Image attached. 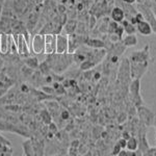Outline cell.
<instances>
[{"mask_svg": "<svg viewBox=\"0 0 156 156\" xmlns=\"http://www.w3.org/2000/svg\"><path fill=\"white\" fill-rule=\"evenodd\" d=\"M46 62L49 64L50 68L53 72L56 74H60L64 71L71 66L73 60V54L72 53H52V54H47Z\"/></svg>", "mask_w": 156, "mask_h": 156, "instance_id": "cell-1", "label": "cell"}, {"mask_svg": "<svg viewBox=\"0 0 156 156\" xmlns=\"http://www.w3.org/2000/svg\"><path fill=\"white\" fill-rule=\"evenodd\" d=\"M129 93L131 98V103L135 107H140L144 104L142 95H140V79L133 78L129 83Z\"/></svg>", "mask_w": 156, "mask_h": 156, "instance_id": "cell-2", "label": "cell"}, {"mask_svg": "<svg viewBox=\"0 0 156 156\" xmlns=\"http://www.w3.org/2000/svg\"><path fill=\"white\" fill-rule=\"evenodd\" d=\"M136 115L138 117L140 123H142L143 125H145V126H147V127H150L154 125V120H155L156 115L151 109L146 107L144 104L136 108Z\"/></svg>", "mask_w": 156, "mask_h": 156, "instance_id": "cell-3", "label": "cell"}, {"mask_svg": "<svg viewBox=\"0 0 156 156\" xmlns=\"http://www.w3.org/2000/svg\"><path fill=\"white\" fill-rule=\"evenodd\" d=\"M118 80L122 85H129L130 81L132 80L130 74V62L128 58H124L121 62L118 71Z\"/></svg>", "mask_w": 156, "mask_h": 156, "instance_id": "cell-4", "label": "cell"}, {"mask_svg": "<svg viewBox=\"0 0 156 156\" xmlns=\"http://www.w3.org/2000/svg\"><path fill=\"white\" fill-rule=\"evenodd\" d=\"M30 51L34 54H45V36L37 34L30 37Z\"/></svg>", "mask_w": 156, "mask_h": 156, "instance_id": "cell-5", "label": "cell"}, {"mask_svg": "<svg viewBox=\"0 0 156 156\" xmlns=\"http://www.w3.org/2000/svg\"><path fill=\"white\" fill-rule=\"evenodd\" d=\"M130 62V74L131 78H138L140 79L146 72L148 71L150 62Z\"/></svg>", "mask_w": 156, "mask_h": 156, "instance_id": "cell-6", "label": "cell"}, {"mask_svg": "<svg viewBox=\"0 0 156 156\" xmlns=\"http://www.w3.org/2000/svg\"><path fill=\"white\" fill-rule=\"evenodd\" d=\"M128 59L129 62H152L149 45H146L143 49L134 51Z\"/></svg>", "mask_w": 156, "mask_h": 156, "instance_id": "cell-7", "label": "cell"}, {"mask_svg": "<svg viewBox=\"0 0 156 156\" xmlns=\"http://www.w3.org/2000/svg\"><path fill=\"white\" fill-rule=\"evenodd\" d=\"M138 9H140V12L143 14L146 21L150 24L151 28H152V31L156 34V17L154 16L153 12L151 11L150 6L146 5V4H140V5H138Z\"/></svg>", "mask_w": 156, "mask_h": 156, "instance_id": "cell-8", "label": "cell"}, {"mask_svg": "<svg viewBox=\"0 0 156 156\" xmlns=\"http://www.w3.org/2000/svg\"><path fill=\"white\" fill-rule=\"evenodd\" d=\"M18 54L22 57H27L31 55V51H30V47L28 42L26 41L25 37L22 34H19L18 36Z\"/></svg>", "mask_w": 156, "mask_h": 156, "instance_id": "cell-9", "label": "cell"}, {"mask_svg": "<svg viewBox=\"0 0 156 156\" xmlns=\"http://www.w3.org/2000/svg\"><path fill=\"white\" fill-rule=\"evenodd\" d=\"M12 42V34L0 32V52H1L2 54L9 53Z\"/></svg>", "mask_w": 156, "mask_h": 156, "instance_id": "cell-10", "label": "cell"}, {"mask_svg": "<svg viewBox=\"0 0 156 156\" xmlns=\"http://www.w3.org/2000/svg\"><path fill=\"white\" fill-rule=\"evenodd\" d=\"M56 50V34H45V54L55 53Z\"/></svg>", "mask_w": 156, "mask_h": 156, "instance_id": "cell-11", "label": "cell"}, {"mask_svg": "<svg viewBox=\"0 0 156 156\" xmlns=\"http://www.w3.org/2000/svg\"><path fill=\"white\" fill-rule=\"evenodd\" d=\"M68 45H69V37L62 36V34H56V50L55 53H66L68 52Z\"/></svg>", "mask_w": 156, "mask_h": 156, "instance_id": "cell-12", "label": "cell"}, {"mask_svg": "<svg viewBox=\"0 0 156 156\" xmlns=\"http://www.w3.org/2000/svg\"><path fill=\"white\" fill-rule=\"evenodd\" d=\"M30 0H12V6H14L16 15H23L25 11L29 7Z\"/></svg>", "mask_w": 156, "mask_h": 156, "instance_id": "cell-13", "label": "cell"}, {"mask_svg": "<svg viewBox=\"0 0 156 156\" xmlns=\"http://www.w3.org/2000/svg\"><path fill=\"white\" fill-rule=\"evenodd\" d=\"M12 19H15V18H9V17L1 16V18H0V32L12 34Z\"/></svg>", "mask_w": 156, "mask_h": 156, "instance_id": "cell-14", "label": "cell"}, {"mask_svg": "<svg viewBox=\"0 0 156 156\" xmlns=\"http://www.w3.org/2000/svg\"><path fill=\"white\" fill-rule=\"evenodd\" d=\"M84 44L89 48H93V49H101L106 47V44H105L104 41L99 39H92V37H85Z\"/></svg>", "mask_w": 156, "mask_h": 156, "instance_id": "cell-15", "label": "cell"}, {"mask_svg": "<svg viewBox=\"0 0 156 156\" xmlns=\"http://www.w3.org/2000/svg\"><path fill=\"white\" fill-rule=\"evenodd\" d=\"M135 26H136V31H138L140 34H143V36H145V37L151 36V34L153 32L150 24L148 23L146 20H143V21L138 22Z\"/></svg>", "mask_w": 156, "mask_h": 156, "instance_id": "cell-16", "label": "cell"}, {"mask_svg": "<svg viewBox=\"0 0 156 156\" xmlns=\"http://www.w3.org/2000/svg\"><path fill=\"white\" fill-rule=\"evenodd\" d=\"M110 16H112V21L117 22V23H121V22L125 19V12H124V11H123L122 7L117 5L112 9V14H110Z\"/></svg>", "mask_w": 156, "mask_h": 156, "instance_id": "cell-17", "label": "cell"}, {"mask_svg": "<svg viewBox=\"0 0 156 156\" xmlns=\"http://www.w3.org/2000/svg\"><path fill=\"white\" fill-rule=\"evenodd\" d=\"M22 149H23V155L25 156H34V149L32 145V140L28 137L22 143Z\"/></svg>", "mask_w": 156, "mask_h": 156, "instance_id": "cell-18", "label": "cell"}, {"mask_svg": "<svg viewBox=\"0 0 156 156\" xmlns=\"http://www.w3.org/2000/svg\"><path fill=\"white\" fill-rule=\"evenodd\" d=\"M23 62H24L25 66H27L28 68H30V69H32V70L37 69L39 66H40L39 59H37L36 56H31V55H29V56H27V57H24Z\"/></svg>", "mask_w": 156, "mask_h": 156, "instance_id": "cell-19", "label": "cell"}, {"mask_svg": "<svg viewBox=\"0 0 156 156\" xmlns=\"http://www.w3.org/2000/svg\"><path fill=\"white\" fill-rule=\"evenodd\" d=\"M121 42L123 43V45L125 47H132L137 44L138 40L136 36H135V34H127L125 37H122V41Z\"/></svg>", "mask_w": 156, "mask_h": 156, "instance_id": "cell-20", "label": "cell"}, {"mask_svg": "<svg viewBox=\"0 0 156 156\" xmlns=\"http://www.w3.org/2000/svg\"><path fill=\"white\" fill-rule=\"evenodd\" d=\"M121 23H122V27L124 29V32H126L127 34H133L136 32V26L133 25L129 20L125 19Z\"/></svg>", "mask_w": 156, "mask_h": 156, "instance_id": "cell-21", "label": "cell"}, {"mask_svg": "<svg viewBox=\"0 0 156 156\" xmlns=\"http://www.w3.org/2000/svg\"><path fill=\"white\" fill-rule=\"evenodd\" d=\"M64 28H65V30H66L67 34L71 36V34H74L77 29L76 21H74V20H69V21H67L66 23L64 24Z\"/></svg>", "mask_w": 156, "mask_h": 156, "instance_id": "cell-22", "label": "cell"}, {"mask_svg": "<svg viewBox=\"0 0 156 156\" xmlns=\"http://www.w3.org/2000/svg\"><path fill=\"white\" fill-rule=\"evenodd\" d=\"M137 148H138L137 138H136V136H134V135H131V136L127 140L126 149L129 151H136Z\"/></svg>", "mask_w": 156, "mask_h": 156, "instance_id": "cell-23", "label": "cell"}, {"mask_svg": "<svg viewBox=\"0 0 156 156\" xmlns=\"http://www.w3.org/2000/svg\"><path fill=\"white\" fill-rule=\"evenodd\" d=\"M40 115H41L42 122L44 123L45 125H49L50 123L52 122V115H51V112H50L48 109L41 110V112H40Z\"/></svg>", "mask_w": 156, "mask_h": 156, "instance_id": "cell-24", "label": "cell"}, {"mask_svg": "<svg viewBox=\"0 0 156 156\" xmlns=\"http://www.w3.org/2000/svg\"><path fill=\"white\" fill-rule=\"evenodd\" d=\"M32 145H34V156L44 155V148H43V145L40 140H32Z\"/></svg>", "mask_w": 156, "mask_h": 156, "instance_id": "cell-25", "label": "cell"}, {"mask_svg": "<svg viewBox=\"0 0 156 156\" xmlns=\"http://www.w3.org/2000/svg\"><path fill=\"white\" fill-rule=\"evenodd\" d=\"M53 89L55 90V94L57 95H64L66 94V87H64V84L62 82H58V81H54L53 82Z\"/></svg>", "mask_w": 156, "mask_h": 156, "instance_id": "cell-26", "label": "cell"}, {"mask_svg": "<svg viewBox=\"0 0 156 156\" xmlns=\"http://www.w3.org/2000/svg\"><path fill=\"white\" fill-rule=\"evenodd\" d=\"M40 71H41L42 74H44V75H48L50 74V71H51V68H50L49 66V64L46 62V60H44V62H42V64H40Z\"/></svg>", "mask_w": 156, "mask_h": 156, "instance_id": "cell-27", "label": "cell"}, {"mask_svg": "<svg viewBox=\"0 0 156 156\" xmlns=\"http://www.w3.org/2000/svg\"><path fill=\"white\" fill-rule=\"evenodd\" d=\"M42 92H44L45 94H47V95H50V96L55 94L53 87H49V85H44V87H42Z\"/></svg>", "mask_w": 156, "mask_h": 156, "instance_id": "cell-28", "label": "cell"}, {"mask_svg": "<svg viewBox=\"0 0 156 156\" xmlns=\"http://www.w3.org/2000/svg\"><path fill=\"white\" fill-rule=\"evenodd\" d=\"M47 126H48V130H49V132L53 133V134H56V133L58 132V127H57V125L55 124V123L51 122L49 125H47Z\"/></svg>", "mask_w": 156, "mask_h": 156, "instance_id": "cell-29", "label": "cell"}, {"mask_svg": "<svg viewBox=\"0 0 156 156\" xmlns=\"http://www.w3.org/2000/svg\"><path fill=\"white\" fill-rule=\"evenodd\" d=\"M143 156H156V146L155 147H149V149L146 151Z\"/></svg>", "mask_w": 156, "mask_h": 156, "instance_id": "cell-30", "label": "cell"}, {"mask_svg": "<svg viewBox=\"0 0 156 156\" xmlns=\"http://www.w3.org/2000/svg\"><path fill=\"white\" fill-rule=\"evenodd\" d=\"M20 90H21L22 94H28V93L30 92V89L28 87V85L27 84L23 83V84L20 85Z\"/></svg>", "mask_w": 156, "mask_h": 156, "instance_id": "cell-31", "label": "cell"}, {"mask_svg": "<svg viewBox=\"0 0 156 156\" xmlns=\"http://www.w3.org/2000/svg\"><path fill=\"white\" fill-rule=\"evenodd\" d=\"M121 150H122V148H121V146L117 143V144L114 146V149L112 151V155H118Z\"/></svg>", "mask_w": 156, "mask_h": 156, "instance_id": "cell-32", "label": "cell"}, {"mask_svg": "<svg viewBox=\"0 0 156 156\" xmlns=\"http://www.w3.org/2000/svg\"><path fill=\"white\" fill-rule=\"evenodd\" d=\"M60 118H62V120H68L70 118V112H68L67 109H62V112H60Z\"/></svg>", "mask_w": 156, "mask_h": 156, "instance_id": "cell-33", "label": "cell"}, {"mask_svg": "<svg viewBox=\"0 0 156 156\" xmlns=\"http://www.w3.org/2000/svg\"><path fill=\"white\" fill-rule=\"evenodd\" d=\"M5 109L9 112H18L20 110V106L19 105H9V106H5Z\"/></svg>", "mask_w": 156, "mask_h": 156, "instance_id": "cell-34", "label": "cell"}, {"mask_svg": "<svg viewBox=\"0 0 156 156\" xmlns=\"http://www.w3.org/2000/svg\"><path fill=\"white\" fill-rule=\"evenodd\" d=\"M117 143L121 146L122 149H125V148H126V144H127V140H125L124 137H121Z\"/></svg>", "mask_w": 156, "mask_h": 156, "instance_id": "cell-35", "label": "cell"}, {"mask_svg": "<svg viewBox=\"0 0 156 156\" xmlns=\"http://www.w3.org/2000/svg\"><path fill=\"white\" fill-rule=\"evenodd\" d=\"M5 0H0V18H1V15H2V9H3V4Z\"/></svg>", "mask_w": 156, "mask_h": 156, "instance_id": "cell-36", "label": "cell"}, {"mask_svg": "<svg viewBox=\"0 0 156 156\" xmlns=\"http://www.w3.org/2000/svg\"><path fill=\"white\" fill-rule=\"evenodd\" d=\"M150 9H151V11L153 12L154 16L156 17V1H155V2H153V6H152V7H150Z\"/></svg>", "mask_w": 156, "mask_h": 156, "instance_id": "cell-37", "label": "cell"}, {"mask_svg": "<svg viewBox=\"0 0 156 156\" xmlns=\"http://www.w3.org/2000/svg\"><path fill=\"white\" fill-rule=\"evenodd\" d=\"M3 65H4V60L0 57V72H1L2 69H3Z\"/></svg>", "mask_w": 156, "mask_h": 156, "instance_id": "cell-38", "label": "cell"}, {"mask_svg": "<svg viewBox=\"0 0 156 156\" xmlns=\"http://www.w3.org/2000/svg\"><path fill=\"white\" fill-rule=\"evenodd\" d=\"M123 1H124L125 3H128V4H133L136 0H123Z\"/></svg>", "mask_w": 156, "mask_h": 156, "instance_id": "cell-39", "label": "cell"}, {"mask_svg": "<svg viewBox=\"0 0 156 156\" xmlns=\"http://www.w3.org/2000/svg\"><path fill=\"white\" fill-rule=\"evenodd\" d=\"M78 144H79V142L78 140H74V142H72V144H71V147H78Z\"/></svg>", "mask_w": 156, "mask_h": 156, "instance_id": "cell-40", "label": "cell"}, {"mask_svg": "<svg viewBox=\"0 0 156 156\" xmlns=\"http://www.w3.org/2000/svg\"><path fill=\"white\" fill-rule=\"evenodd\" d=\"M155 142H156V129H155Z\"/></svg>", "mask_w": 156, "mask_h": 156, "instance_id": "cell-41", "label": "cell"}]
</instances>
